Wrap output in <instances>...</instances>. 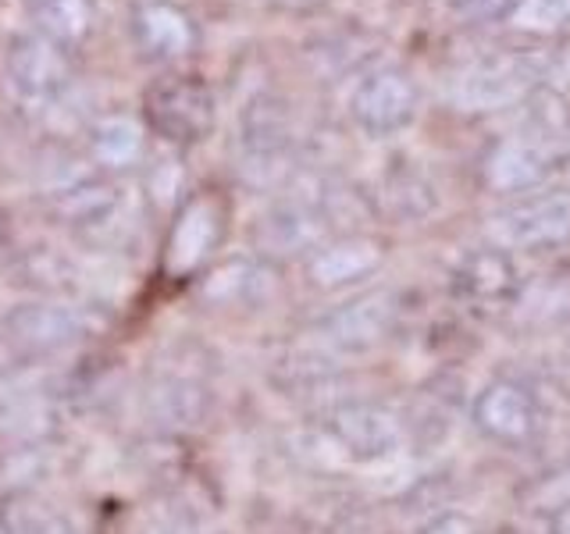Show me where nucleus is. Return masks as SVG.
Listing matches in <instances>:
<instances>
[{
	"mask_svg": "<svg viewBox=\"0 0 570 534\" xmlns=\"http://www.w3.org/2000/svg\"><path fill=\"white\" fill-rule=\"evenodd\" d=\"M147 196L154 200V207L160 210H178L189 196H186V168L178 157H165L157 160V165H150L147 171Z\"/></svg>",
	"mask_w": 570,
	"mask_h": 534,
	"instance_id": "4be33fe9",
	"label": "nucleus"
},
{
	"mask_svg": "<svg viewBox=\"0 0 570 534\" xmlns=\"http://www.w3.org/2000/svg\"><path fill=\"white\" fill-rule=\"evenodd\" d=\"M549 534H570V503H563L549 521Z\"/></svg>",
	"mask_w": 570,
	"mask_h": 534,
	"instance_id": "bb28decb",
	"label": "nucleus"
},
{
	"mask_svg": "<svg viewBox=\"0 0 570 534\" xmlns=\"http://www.w3.org/2000/svg\"><path fill=\"white\" fill-rule=\"evenodd\" d=\"M489 231L513 249H542L570 239V192H534L489 218Z\"/></svg>",
	"mask_w": 570,
	"mask_h": 534,
	"instance_id": "423d86ee",
	"label": "nucleus"
},
{
	"mask_svg": "<svg viewBox=\"0 0 570 534\" xmlns=\"http://www.w3.org/2000/svg\"><path fill=\"white\" fill-rule=\"evenodd\" d=\"M8 343L22 356H50L76 346L89 332V317L79 307H68L58 299H32L18 303L4 317Z\"/></svg>",
	"mask_w": 570,
	"mask_h": 534,
	"instance_id": "0eeeda50",
	"label": "nucleus"
},
{
	"mask_svg": "<svg viewBox=\"0 0 570 534\" xmlns=\"http://www.w3.org/2000/svg\"><path fill=\"white\" fill-rule=\"evenodd\" d=\"M275 289V267L264 257H228L200 275V299L207 307H261Z\"/></svg>",
	"mask_w": 570,
	"mask_h": 534,
	"instance_id": "9b49d317",
	"label": "nucleus"
},
{
	"mask_svg": "<svg viewBox=\"0 0 570 534\" xmlns=\"http://www.w3.org/2000/svg\"><path fill=\"white\" fill-rule=\"evenodd\" d=\"M507 26L534 36V40H549V36H560L570 26V8L567 0H517Z\"/></svg>",
	"mask_w": 570,
	"mask_h": 534,
	"instance_id": "412c9836",
	"label": "nucleus"
},
{
	"mask_svg": "<svg viewBox=\"0 0 570 534\" xmlns=\"http://www.w3.org/2000/svg\"><path fill=\"white\" fill-rule=\"evenodd\" d=\"M225 239V204L214 192H193L175 210L160 249V275L168 281H189L207 271L210 257Z\"/></svg>",
	"mask_w": 570,
	"mask_h": 534,
	"instance_id": "f03ea898",
	"label": "nucleus"
},
{
	"mask_svg": "<svg viewBox=\"0 0 570 534\" xmlns=\"http://www.w3.org/2000/svg\"><path fill=\"white\" fill-rule=\"evenodd\" d=\"M385 249L379 239L361 236V231H346V236L328 239L321 249L307 257V278L314 289H346L371 278L382 267Z\"/></svg>",
	"mask_w": 570,
	"mask_h": 534,
	"instance_id": "ddd939ff",
	"label": "nucleus"
},
{
	"mask_svg": "<svg viewBox=\"0 0 570 534\" xmlns=\"http://www.w3.org/2000/svg\"><path fill=\"white\" fill-rule=\"evenodd\" d=\"M474 424L481 435H489L503 445H521L539 427V406L534 396L517 382H492L474 399Z\"/></svg>",
	"mask_w": 570,
	"mask_h": 534,
	"instance_id": "4468645a",
	"label": "nucleus"
},
{
	"mask_svg": "<svg viewBox=\"0 0 570 534\" xmlns=\"http://www.w3.org/2000/svg\"><path fill=\"white\" fill-rule=\"evenodd\" d=\"M517 0H453V11L468 22H507Z\"/></svg>",
	"mask_w": 570,
	"mask_h": 534,
	"instance_id": "b1692460",
	"label": "nucleus"
},
{
	"mask_svg": "<svg viewBox=\"0 0 570 534\" xmlns=\"http://www.w3.org/2000/svg\"><path fill=\"white\" fill-rule=\"evenodd\" d=\"M132 36L154 61H178L200 47V29L186 8L171 0H142L132 11Z\"/></svg>",
	"mask_w": 570,
	"mask_h": 534,
	"instance_id": "f8f14e48",
	"label": "nucleus"
},
{
	"mask_svg": "<svg viewBox=\"0 0 570 534\" xmlns=\"http://www.w3.org/2000/svg\"><path fill=\"white\" fill-rule=\"evenodd\" d=\"M456 285L463 296L481 303V307H489V303H510L521 293L517 271L503 249H474V254L463 257Z\"/></svg>",
	"mask_w": 570,
	"mask_h": 534,
	"instance_id": "f3484780",
	"label": "nucleus"
},
{
	"mask_svg": "<svg viewBox=\"0 0 570 534\" xmlns=\"http://www.w3.org/2000/svg\"><path fill=\"white\" fill-rule=\"evenodd\" d=\"M421 534H481V527L468 513H439L421 527Z\"/></svg>",
	"mask_w": 570,
	"mask_h": 534,
	"instance_id": "a878e982",
	"label": "nucleus"
},
{
	"mask_svg": "<svg viewBox=\"0 0 570 534\" xmlns=\"http://www.w3.org/2000/svg\"><path fill=\"white\" fill-rule=\"evenodd\" d=\"M53 214L82 231H100L107 228L121 210V189L115 182H107L100 175H79L71 182L58 186L50 200Z\"/></svg>",
	"mask_w": 570,
	"mask_h": 534,
	"instance_id": "2eb2a0df",
	"label": "nucleus"
},
{
	"mask_svg": "<svg viewBox=\"0 0 570 534\" xmlns=\"http://www.w3.org/2000/svg\"><path fill=\"white\" fill-rule=\"evenodd\" d=\"M350 111L364 132L371 136H392L406 129L417 115V86L403 68H374L361 79L350 100Z\"/></svg>",
	"mask_w": 570,
	"mask_h": 534,
	"instance_id": "6e6552de",
	"label": "nucleus"
},
{
	"mask_svg": "<svg viewBox=\"0 0 570 534\" xmlns=\"http://www.w3.org/2000/svg\"><path fill=\"white\" fill-rule=\"evenodd\" d=\"M86 150L100 171H132L147 160V125L132 115H104L86 129Z\"/></svg>",
	"mask_w": 570,
	"mask_h": 534,
	"instance_id": "dca6fc26",
	"label": "nucleus"
},
{
	"mask_svg": "<svg viewBox=\"0 0 570 534\" xmlns=\"http://www.w3.org/2000/svg\"><path fill=\"white\" fill-rule=\"evenodd\" d=\"M546 76H549L546 50H521V47L489 50L460 71V79L453 82V103L471 115L507 111V107H517L531 93H539Z\"/></svg>",
	"mask_w": 570,
	"mask_h": 534,
	"instance_id": "f257e3e1",
	"label": "nucleus"
},
{
	"mask_svg": "<svg viewBox=\"0 0 570 534\" xmlns=\"http://www.w3.org/2000/svg\"><path fill=\"white\" fill-rule=\"evenodd\" d=\"M328 239H335V225L314 196H285L249 228V243L264 260L311 257Z\"/></svg>",
	"mask_w": 570,
	"mask_h": 534,
	"instance_id": "7ed1b4c3",
	"label": "nucleus"
},
{
	"mask_svg": "<svg viewBox=\"0 0 570 534\" xmlns=\"http://www.w3.org/2000/svg\"><path fill=\"white\" fill-rule=\"evenodd\" d=\"M517 299H521V307L524 314H539L542 320L549 317H560L570 310V281L563 278H542V281H534L531 289L524 293H517Z\"/></svg>",
	"mask_w": 570,
	"mask_h": 534,
	"instance_id": "5701e85b",
	"label": "nucleus"
},
{
	"mask_svg": "<svg viewBox=\"0 0 570 534\" xmlns=\"http://www.w3.org/2000/svg\"><path fill=\"white\" fill-rule=\"evenodd\" d=\"M8 79L11 89L26 103H40L50 107L65 97V89L71 82V61H68V47L47 40L40 32H22L8 43Z\"/></svg>",
	"mask_w": 570,
	"mask_h": 534,
	"instance_id": "39448f33",
	"label": "nucleus"
},
{
	"mask_svg": "<svg viewBox=\"0 0 570 534\" xmlns=\"http://www.w3.org/2000/svg\"><path fill=\"white\" fill-rule=\"evenodd\" d=\"M275 150H293L289 107L278 97H257L243 111V154H275Z\"/></svg>",
	"mask_w": 570,
	"mask_h": 534,
	"instance_id": "aec40b11",
	"label": "nucleus"
},
{
	"mask_svg": "<svg viewBox=\"0 0 570 534\" xmlns=\"http://www.w3.org/2000/svg\"><path fill=\"white\" fill-rule=\"evenodd\" d=\"M567 168H570V150H567Z\"/></svg>",
	"mask_w": 570,
	"mask_h": 534,
	"instance_id": "cd10ccee",
	"label": "nucleus"
},
{
	"mask_svg": "<svg viewBox=\"0 0 570 534\" xmlns=\"http://www.w3.org/2000/svg\"><path fill=\"white\" fill-rule=\"evenodd\" d=\"M147 406L165 427H193L207 414V392L200 382L183 378V374H165L147 392Z\"/></svg>",
	"mask_w": 570,
	"mask_h": 534,
	"instance_id": "6ab92c4d",
	"label": "nucleus"
},
{
	"mask_svg": "<svg viewBox=\"0 0 570 534\" xmlns=\"http://www.w3.org/2000/svg\"><path fill=\"white\" fill-rule=\"evenodd\" d=\"M546 82H552V89H557L560 97H570V36L557 50H549V76H546Z\"/></svg>",
	"mask_w": 570,
	"mask_h": 534,
	"instance_id": "393cba45",
	"label": "nucleus"
},
{
	"mask_svg": "<svg viewBox=\"0 0 570 534\" xmlns=\"http://www.w3.org/2000/svg\"><path fill=\"white\" fill-rule=\"evenodd\" d=\"M328 432L353 459H361V463H371V459H382L389 453H396V445L403 438L400 417L382 403H346V406H338L335 414L328 417Z\"/></svg>",
	"mask_w": 570,
	"mask_h": 534,
	"instance_id": "9d476101",
	"label": "nucleus"
},
{
	"mask_svg": "<svg viewBox=\"0 0 570 534\" xmlns=\"http://www.w3.org/2000/svg\"><path fill=\"white\" fill-rule=\"evenodd\" d=\"M396 317H400V296L379 289V293H364L343 303V307H335L317 325V335L343 353H364L382 343L392 332V325H396Z\"/></svg>",
	"mask_w": 570,
	"mask_h": 534,
	"instance_id": "1a4fd4ad",
	"label": "nucleus"
},
{
	"mask_svg": "<svg viewBox=\"0 0 570 534\" xmlns=\"http://www.w3.org/2000/svg\"><path fill=\"white\" fill-rule=\"evenodd\" d=\"M142 115L160 139L189 147L214 129V93L193 76L157 79L142 97Z\"/></svg>",
	"mask_w": 570,
	"mask_h": 534,
	"instance_id": "20e7f679",
	"label": "nucleus"
},
{
	"mask_svg": "<svg viewBox=\"0 0 570 534\" xmlns=\"http://www.w3.org/2000/svg\"><path fill=\"white\" fill-rule=\"evenodd\" d=\"M32 32L61 47L82 43L97 22V0H22Z\"/></svg>",
	"mask_w": 570,
	"mask_h": 534,
	"instance_id": "a211bd4d",
	"label": "nucleus"
}]
</instances>
